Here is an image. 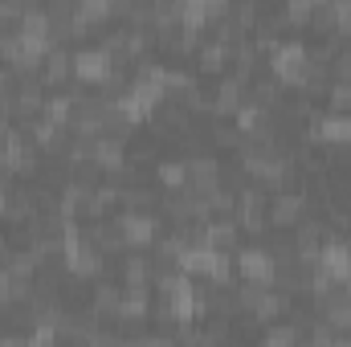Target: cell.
<instances>
[{
    "instance_id": "1",
    "label": "cell",
    "mask_w": 351,
    "mask_h": 347,
    "mask_svg": "<svg viewBox=\"0 0 351 347\" xmlns=\"http://www.w3.org/2000/svg\"><path fill=\"white\" fill-rule=\"evenodd\" d=\"M62 261H66V270L78 278V282H86V278H98V270H102V254H98V246L82 237V233H66V250H62Z\"/></svg>"
},
{
    "instance_id": "2",
    "label": "cell",
    "mask_w": 351,
    "mask_h": 347,
    "mask_svg": "<svg viewBox=\"0 0 351 347\" xmlns=\"http://www.w3.org/2000/svg\"><path fill=\"white\" fill-rule=\"evenodd\" d=\"M306 208H311V196H306V192L282 188V192H274V200L265 204V225H274V229H294Z\"/></svg>"
},
{
    "instance_id": "3",
    "label": "cell",
    "mask_w": 351,
    "mask_h": 347,
    "mask_svg": "<svg viewBox=\"0 0 351 347\" xmlns=\"http://www.w3.org/2000/svg\"><path fill=\"white\" fill-rule=\"evenodd\" d=\"M114 221H119V229H123V241H127V250H147V246L156 241V229H160V221H156L147 208H123Z\"/></svg>"
},
{
    "instance_id": "4",
    "label": "cell",
    "mask_w": 351,
    "mask_h": 347,
    "mask_svg": "<svg viewBox=\"0 0 351 347\" xmlns=\"http://www.w3.org/2000/svg\"><path fill=\"white\" fill-rule=\"evenodd\" d=\"M37 168V147L25 139V135H16V131H8L4 139H0V172H33Z\"/></svg>"
},
{
    "instance_id": "5",
    "label": "cell",
    "mask_w": 351,
    "mask_h": 347,
    "mask_svg": "<svg viewBox=\"0 0 351 347\" xmlns=\"http://www.w3.org/2000/svg\"><path fill=\"white\" fill-rule=\"evenodd\" d=\"M245 98H250V78H241V74L221 78L217 90H213V115H217V119H233Z\"/></svg>"
},
{
    "instance_id": "6",
    "label": "cell",
    "mask_w": 351,
    "mask_h": 347,
    "mask_svg": "<svg viewBox=\"0 0 351 347\" xmlns=\"http://www.w3.org/2000/svg\"><path fill=\"white\" fill-rule=\"evenodd\" d=\"M233 221H237V229H245V233H262L265 229V196L258 188H241V192H237Z\"/></svg>"
},
{
    "instance_id": "7",
    "label": "cell",
    "mask_w": 351,
    "mask_h": 347,
    "mask_svg": "<svg viewBox=\"0 0 351 347\" xmlns=\"http://www.w3.org/2000/svg\"><path fill=\"white\" fill-rule=\"evenodd\" d=\"M45 115V82L41 78H25L21 86H12V119H37Z\"/></svg>"
},
{
    "instance_id": "8",
    "label": "cell",
    "mask_w": 351,
    "mask_h": 347,
    "mask_svg": "<svg viewBox=\"0 0 351 347\" xmlns=\"http://www.w3.org/2000/svg\"><path fill=\"white\" fill-rule=\"evenodd\" d=\"M233 261H237L241 282H258V286L274 282V258H269V250H237Z\"/></svg>"
},
{
    "instance_id": "9",
    "label": "cell",
    "mask_w": 351,
    "mask_h": 347,
    "mask_svg": "<svg viewBox=\"0 0 351 347\" xmlns=\"http://www.w3.org/2000/svg\"><path fill=\"white\" fill-rule=\"evenodd\" d=\"M306 135L311 139H323V143H351V115H343V110L315 115V123H311Z\"/></svg>"
},
{
    "instance_id": "10",
    "label": "cell",
    "mask_w": 351,
    "mask_h": 347,
    "mask_svg": "<svg viewBox=\"0 0 351 347\" xmlns=\"http://www.w3.org/2000/svg\"><path fill=\"white\" fill-rule=\"evenodd\" d=\"M29 143L37 152H45V156H58L66 147V127H58L53 119L37 115V119H29Z\"/></svg>"
},
{
    "instance_id": "11",
    "label": "cell",
    "mask_w": 351,
    "mask_h": 347,
    "mask_svg": "<svg viewBox=\"0 0 351 347\" xmlns=\"http://www.w3.org/2000/svg\"><path fill=\"white\" fill-rule=\"evenodd\" d=\"M94 164H98V172H119L131 156H127V139H119V135H110V131H102L98 139H94V156H90Z\"/></svg>"
},
{
    "instance_id": "12",
    "label": "cell",
    "mask_w": 351,
    "mask_h": 347,
    "mask_svg": "<svg viewBox=\"0 0 351 347\" xmlns=\"http://www.w3.org/2000/svg\"><path fill=\"white\" fill-rule=\"evenodd\" d=\"M74 74V53L66 49V45H49V53H45V62H41V82H45V90L49 86H62L66 78Z\"/></svg>"
},
{
    "instance_id": "13",
    "label": "cell",
    "mask_w": 351,
    "mask_h": 347,
    "mask_svg": "<svg viewBox=\"0 0 351 347\" xmlns=\"http://www.w3.org/2000/svg\"><path fill=\"white\" fill-rule=\"evenodd\" d=\"M110 70H114V66H110V58H106L98 45H90V49H78V53H74V74H78L82 82L102 86V78H106Z\"/></svg>"
},
{
    "instance_id": "14",
    "label": "cell",
    "mask_w": 351,
    "mask_h": 347,
    "mask_svg": "<svg viewBox=\"0 0 351 347\" xmlns=\"http://www.w3.org/2000/svg\"><path fill=\"white\" fill-rule=\"evenodd\" d=\"M229 62H233V49H229L225 41L213 37V41H200V45H196V70H200V74H221Z\"/></svg>"
},
{
    "instance_id": "15",
    "label": "cell",
    "mask_w": 351,
    "mask_h": 347,
    "mask_svg": "<svg viewBox=\"0 0 351 347\" xmlns=\"http://www.w3.org/2000/svg\"><path fill=\"white\" fill-rule=\"evenodd\" d=\"M123 282L131 286V290H152V282H156V261L147 258V254H127L123 261Z\"/></svg>"
},
{
    "instance_id": "16",
    "label": "cell",
    "mask_w": 351,
    "mask_h": 347,
    "mask_svg": "<svg viewBox=\"0 0 351 347\" xmlns=\"http://www.w3.org/2000/svg\"><path fill=\"white\" fill-rule=\"evenodd\" d=\"M156 49V29H135V25H127L123 29V58L127 62H147V53Z\"/></svg>"
},
{
    "instance_id": "17",
    "label": "cell",
    "mask_w": 351,
    "mask_h": 347,
    "mask_svg": "<svg viewBox=\"0 0 351 347\" xmlns=\"http://www.w3.org/2000/svg\"><path fill=\"white\" fill-rule=\"evenodd\" d=\"M114 319H123V323H147V319H152L147 290H131V286H127V294L119 298V315H114Z\"/></svg>"
},
{
    "instance_id": "18",
    "label": "cell",
    "mask_w": 351,
    "mask_h": 347,
    "mask_svg": "<svg viewBox=\"0 0 351 347\" xmlns=\"http://www.w3.org/2000/svg\"><path fill=\"white\" fill-rule=\"evenodd\" d=\"M119 298H123V294H119L114 286L98 282V286H94V302H90V311H94L98 319H114V315H119Z\"/></svg>"
},
{
    "instance_id": "19",
    "label": "cell",
    "mask_w": 351,
    "mask_h": 347,
    "mask_svg": "<svg viewBox=\"0 0 351 347\" xmlns=\"http://www.w3.org/2000/svg\"><path fill=\"white\" fill-rule=\"evenodd\" d=\"M156 176H160V184H164V192H184L188 188V168H184V160H164L160 168H156Z\"/></svg>"
},
{
    "instance_id": "20",
    "label": "cell",
    "mask_w": 351,
    "mask_h": 347,
    "mask_svg": "<svg viewBox=\"0 0 351 347\" xmlns=\"http://www.w3.org/2000/svg\"><path fill=\"white\" fill-rule=\"evenodd\" d=\"M74 102H78V94H58V98H45V119H53L58 127H70V119H74Z\"/></svg>"
},
{
    "instance_id": "21",
    "label": "cell",
    "mask_w": 351,
    "mask_h": 347,
    "mask_svg": "<svg viewBox=\"0 0 351 347\" xmlns=\"http://www.w3.org/2000/svg\"><path fill=\"white\" fill-rule=\"evenodd\" d=\"M282 16H286V25H294V29H306L311 16H315V0H282Z\"/></svg>"
},
{
    "instance_id": "22",
    "label": "cell",
    "mask_w": 351,
    "mask_h": 347,
    "mask_svg": "<svg viewBox=\"0 0 351 347\" xmlns=\"http://www.w3.org/2000/svg\"><path fill=\"white\" fill-rule=\"evenodd\" d=\"M327 106L351 115V78H335V82L327 86Z\"/></svg>"
},
{
    "instance_id": "23",
    "label": "cell",
    "mask_w": 351,
    "mask_h": 347,
    "mask_svg": "<svg viewBox=\"0 0 351 347\" xmlns=\"http://www.w3.org/2000/svg\"><path fill=\"white\" fill-rule=\"evenodd\" d=\"M74 12L90 25H102V21H110V0H78Z\"/></svg>"
},
{
    "instance_id": "24",
    "label": "cell",
    "mask_w": 351,
    "mask_h": 347,
    "mask_svg": "<svg viewBox=\"0 0 351 347\" xmlns=\"http://www.w3.org/2000/svg\"><path fill=\"white\" fill-rule=\"evenodd\" d=\"M250 98L258 102V106H278V98H282V82L278 78H265V82H254V90H250Z\"/></svg>"
},
{
    "instance_id": "25",
    "label": "cell",
    "mask_w": 351,
    "mask_h": 347,
    "mask_svg": "<svg viewBox=\"0 0 351 347\" xmlns=\"http://www.w3.org/2000/svg\"><path fill=\"white\" fill-rule=\"evenodd\" d=\"M262 339L269 347H274V344H298V339H302V327H269Z\"/></svg>"
},
{
    "instance_id": "26",
    "label": "cell",
    "mask_w": 351,
    "mask_h": 347,
    "mask_svg": "<svg viewBox=\"0 0 351 347\" xmlns=\"http://www.w3.org/2000/svg\"><path fill=\"white\" fill-rule=\"evenodd\" d=\"M241 139H245V135L237 131V123H233V127H213V143H217V147H241Z\"/></svg>"
},
{
    "instance_id": "27",
    "label": "cell",
    "mask_w": 351,
    "mask_h": 347,
    "mask_svg": "<svg viewBox=\"0 0 351 347\" xmlns=\"http://www.w3.org/2000/svg\"><path fill=\"white\" fill-rule=\"evenodd\" d=\"M335 78H351V49L335 53Z\"/></svg>"
},
{
    "instance_id": "28",
    "label": "cell",
    "mask_w": 351,
    "mask_h": 347,
    "mask_svg": "<svg viewBox=\"0 0 351 347\" xmlns=\"http://www.w3.org/2000/svg\"><path fill=\"white\" fill-rule=\"evenodd\" d=\"M8 254H12V246H8V241H4V237H0V265H4V261H8Z\"/></svg>"
}]
</instances>
